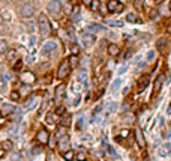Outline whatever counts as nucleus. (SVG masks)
<instances>
[{"label":"nucleus","instance_id":"a878e982","mask_svg":"<svg viewBox=\"0 0 171 161\" xmlns=\"http://www.w3.org/2000/svg\"><path fill=\"white\" fill-rule=\"evenodd\" d=\"M120 86H122V78H116L114 83L111 85V92H117L120 89Z\"/></svg>","mask_w":171,"mask_h":161},{"label":"nucleus","instance_id":"f3484780","mask_svg":"<svg viewBox=\"0 0 171 161\" xmlns=\"http://www.w3.org/2000/svg\"><path fill=\"white\" fill-rule=\"evenodd\" d=\"M77 81H78V83H81L84 87H87V72H86V69H83V71L78 74Z\"/></svg>","mask_w":171,"mask_h":161},{"label":"nucleus","instance_id":"de8ad7c7","mask_svg":"<svg viewBox=\"0 0 171 161\" xmlns=\"http://www.w3.org/2000/svg\"><path fill=\"white\" fill-rule=\"evenodd\" d=\"M83 3H84L86 6H90V3H92V0H83Z\"/></svg>","mask_w":171,"mask_h":161},{"label":"nucleus","instance_id":"20e7f679","mask_svg":"<svg viewBox=\"0 0 171 161\" xmlns=\"http://www.w3.org/2000/svg\"><path fill=\"white\" fill-rule=\"evenodd\" d=\"M21 17H24V18H30V17H33V14H35V6L32 5V3H24L23 6H21Z\"/></svg>","mask_w":171,"mask_h":161},{"label":"nucleus","instance_id":"b1692460","mask_svg":"<svg viewBox=\"0 0 171 161\" xmlns=\"http://www.w3.org/2000/svg\"><path fill=\"white\" fill-rule=\"evenodd\" d=\"M156 47H158V50H161V51H165V50H167V38L158 39V42H156Z\"/></svg>","mask_w":171,"mask_h":161},{"label":"nucleus","instance_id":"603ef678","mask_svg":"<svg viewBox=\"0 0 171 161\" xmlns=\"http://www.w3.org/2000/svg\"><path fill=\"white\" fill-rule=\"evenodd\" d=\"M167 113H168V115H171V102H170V105H168V110H167Z\"/></svg>","mask_w":171,"mask_h":161},{"label":"nucleus","instance_id":"1a4fd4ad","mask_svg":"<svg viewBox=\"0 0 171 161\" xmlns=\"http://www.w3.org/2000/svg\"><path fill=\"white\" fill-rule=\"evenodd\" d=\"M36 140L39 142V143H42V144H45V143H48V140H50V134H48V131L47 129H39L38 131V134H36Z\"/></svg>","mask_w":171,"mask_h":161},{"label":"nucleus","instance_id":"13d9d810","mask_svg":"<svg viewBox=\"0 0 171 161\" xmlns=\"http://www.w3.org/2000/svg\"><path fill=\"white\" fill-rule=\"evenodd\" d=\"M158 2H162V0H158Z\"/></svg>","mask_w":171,"mask_h":161},{"label":"nucleus","instance_id":"ddd939ff","mask_svg":"<svg viewBox=\"0 0 171 161\" xmlns=\"http://www.w3.org/2000/svg\"><path fill=\"white\" fill-rule=\"evenodd\" d=\"M87 32H90V33H102V32H105V27L101 24L93 23V24L87 26Z\"/></svg>","mask_w":171,"mask_h":161},{"label":"nucleus","instance_id":"5fc2aeb1","mask_svg":"<svg viewBox=\"0 0 171 161\" xmlns=\"http://www.w3.org/2000/svg\"><path fill=\"white\" fill-rule=\"evenodd\" d=\"M2 26H3V17L0 15V27H2Z\"/></svg>","mask_w":171,"mask_h":161},{"label":"nucleus","instance_id":"473e14b6","mask_svg":"<svg viewBox=\"0 0 171 161\" xmlns=\"http://www.w3.org/2000/svg\"><path fill=\"white\" fill-rule=\"evenodd\" d=\"M11 149H12V142H9V140L3 142V151H11Z\"/></svg>","mask_w":171,"mask_h":161},{"label":"nucleus","instance_id":"a18cd8bd","mask_svg":"<svg viewBox=\"0 0 171 161\" xmlns=\"http://www.w3.org/2000/svg\"><path fill=\"white\" fill-rule=\"evenodd\" d=\"M78 104H80V95H78L77 98L74 100V102H72V105H78Z\"/></svg>","mask_w":171,"mask_h":161},{"label":"nucleus","instance_id":"37998d69","mask_svg":"<svg viewBox=\"0 0 171 161\" xmlns=\"http://www.w3.org/2000/svg\"><path fill=\"white\" fill-rule=\"evenodd\" d=\"M107 149H108V152H110V155H113V157H117V154H116V151H114V149H113L111 146H108V148H107Z\"/></svg>","mask_w":171,"mask_h":161},{"label":"nucleus","instance_id":"9d476101","mask_svg":"<svg viewBox=\"0 0 171 161\" xmlns=\"http://www.w3.org/2000/svg\"><path fill=\"white\" fill-rule=\"evenodd\" d=\"M56 48H57L56 42L50 41V42H47V44H44V45H42V54H44V56H50V54L54 53Z\"/></svg>","mask_w":171,"mask_h":161},{"label":"nucleus","instance_id":"aec40b11","mask_svg":"<svg viewBox=\"0 0 171 161\" xmlns=\"http://www.w3.org/2000/svg\"><path fill=\"white\" fill-rule=\"evenodd\" d=\"M126 21H129V23H141V18L138 17V14L131 12V14L126 15Z\"/></svg>","mask_w":171,"mask_h":161},{"label":"nucleus","instance_id":"72a5a7b5","mask_svg":"<svg viewBox=\"0 0 171 161\" xmlns=\"http://www.w3.org/2000/svg\"><path fill=\"white\" fill-rule=\"evenodd\" d=\"M11 100H12V101H18V100H20V92H17V90L11 92Z\"/></svg>","mask_w":171,"mask_h":161},{"label":"nucleus","instance_id":"6ab92c4d","mask_svg":"<svg viewBox=\"0 0 171 161\" xmlns=\"http://www.w3.org/2000/svg\"><path fill=\"white\" fill-rule=\"evenodd\" d=\"M162 81H164V77L159 76L156 80H155V85H153V95L159 92V89H161V86H162Z\"/></svg>","mask_w":171,"mask_h":161},{"label":"nucleus","instance_id":"4d7b16f0","mask_svg":"<svg viewBox=\"0 0 171 161\" xmlns=\"http://www.w3.org/2000/svg\"><path fill=\"white\" fill-rule=\"evenodd\" d=\"M12 2H20V0H12Z\"/></svg>","mask_w":171,"mask_h":161},{"label":"nucleus","instance_id":"2eb2a0df","mask_svg":"<svg viewBox=\"0 0 171 161\" xmlns=\"http://www.w3.org/2000/svg\"><path fill=\"white\" fill-rule=\"evenodd\" d=\"M14 111H15V107H14L12 104H3V105H2V110H0V115L8 116V115H12Z\"/></svg>","mask_w":171,"mask_h":161},{"label":"nucleus","instance_id":"49530a36","mask_svg":"<svg viewBox=\"0 0 171 161\" xmlns=\"http://www.w3.org/2000/svg\"><path fill=\"white\" fill-rule=\"evenodd\" d=\"M129 136V131L128 129H123V131H122V137H128Z\"/></svg>","mask_w":171,"mask_h":161},{"label":"nucleus","instance_id":"dca6fc26","mask_svg":"<svg viewBox=\"0 0 171 161\" xmlns=\"http://www.w3.org/2000/svg\"><path fill=\"white\" fill-rule=\"evenodd\" d=\"M63 93H65V85H59L56 87V92H54V100L59 102L63 96Z\"/></svg>","mask_w":171,"mask_h":161},{"label":"nucleus","instance_id":"f03ea898","mask_svg":"<svg viewBox=\"0 0 171 161\" xmlns=\"http://www.w3.org/2000/svg\"><path fill=\"white\" fill-rule=\"evenodd\" d=\"M47 8H48V12L51 14L53 17H59L62 14V5H60L59 0H51Z\"/></svg>","mask_w":171,"mask_h":161},{"label":"nucleus","instance_id":"7c9ffc66","mask_svg":"<svg viewBox=\"0 0 171 161\" xmlns=\"http://www.w3.org/2000/svg\"><path fill=\"white\" fill-rule=\"evenodd\" d=\"M155 56H156V51H155V50H150L149 53H147L146 59L149 60V62H152V60H155Z\"/></svg>","mask_w":171,"mask_h":161},{"label":"nucleus","instance_id":"5701e85b","mask_svg":"<svg viewBox=\"0 0 171 161\" xmlns=\"http://www.w3.org/2000/svg\"><path fill=\"white\" fill-rule=\"evenodd\" d=\"M35 105H36V98H35V96H30L26 101V104H24V109H26V110H30V109H33Z\"/></svg>","mask_w":171,"mask_h":161},{"label":"nucleus","instance_id":"a19ab883","mask_svg":"<svg viewBox=\"0 0 171 161\" xmlns=\"http://www.w3.org/2000/svg\"><path fill=\"white\" fill-rule=\"evenodd\" d=\"M54 115L53 113H50L48 116H47V124H54V118H53Z\"/></svg>","mask_w":171,"mask_h":161},{"label":"nucleus","instance_id":"8fccbe9b","mask_svg":"<svg viewBox=\"0 0 171 161\" xmlns=\"http://www.w3.org/2000/svg\"><path fill=\"white\" fill-rule=\"evenodd\" d=\"M135 6H137V8H141V0H135Z\"/></svg>","mask_w":171,"mask_h":161},{"label":"nucleus","instance_id":"c85d7f7f","mask_svg":"<svg viewBox=\"0 0 171 161\" xmlns=\"http://www.w3.org/2000/svg\"><path fill=\"white\" fill-rule=\"evenodd\" d=\"M6 51H8V44H6V41L0 39V54H3Z\"/></svg>","mask_w":171,"mask_h":161},{"label":"nucleus","instance_id":"2f4dec72","mask_svg":"<svg viewBox=\"0 0 171 161\" xmlns=\"http://www.w3.org/2000/svg\"><path fill=\"white\" fill-rule=\"evenodd\" d=\"M5 87H6V80H5L3 76H0V92H3Z\"/></svg>","mask_w":171,"mask_h":161},{"label":"nucleus","instance_id":"6e6552de","mask_svg":"<svg viewBox=\"0 0 171 161\" xmlns=\"http://www.w3.org/2000/svg\"><path fill=\"white\" fill-rule=\"evenodd\" d=\"M149 81H150V77L147 76V74H144L143 77H140V80H138V83H137V92H138V93L143 92L146 87H147Z\"/></svg>","mask_w":171,"mask_h":161},{"label":"nucleus","instance_id":"ea45409f","mask_svg":"<svg viewBox=\"0 0 171 161\" xmlns=\"http://www.w3.org/2000/svg\"><path fill=\"white\" fill-rule=\"evenodd\" d=\"M71 50H72V54H75V56H77L78 53H80V48H78V47L75 45V44H74V45L71 47Z\"/></svg>","mask_w":171,"mask_h":161},{"label":"nucleus","instance_id":"e433bc0d","mask_svg":"<svg viewBox=\"0 0 171 161\" xmlns=\"http://www.w3.org/2000/svg\"><path fill=\"white\" fill-rule=\"evenodd\" d=\"M80 20V9L75 8L74 9V21H78Z\"/></svg>","mask_w":171,"mask_h":161},{"label":"nucleus","instance_id":"4be33fe9","mask_svg":"<svg viewBox=\"0 0 171 161\" xmlns=\"http://www.w3.org/2000/svg\"><path fill=\"white\" fill-rule=\"evenodd\" d=\"M105 24L111 27H123V21L120 20H105Z\"/></svg>","mask_w":171,"mask_h":161},{"label":"nucleus","instance_id":"9b49d317","mask_svg":"<svg viewBox=\"0 0 171 161\" xmlns=\"http://www.w3.org/2000/svg\"><path fill=\"white\" fill-rule=\"evenodd\" d=\"M69 146H71V142H69V137L68 136H62L59 139V149L62 152H66L69 151Z\"/></svg>","mask_w":171,"mask_h":161},{"label":"nucleus","instance_id":"6e6d98bb","mask_svg":"<svg viewBox=\"0 0 171 161\" xmlns=\"http://www.w3.org/2000/svg\"><path fill=\"white\" fill-rule=\"evenodd\" d=\"M168 8H170V11H171V0H170V5H168Z\"/></svg>","mask_w":171,"mask_h":161},{"label":"nucleus","instance_id":"4468645a","mask_svg":"<svg viewBox=\"0 0 171 161\" xmlns=\"http://www.w3.org/2000/svg\"><path fill=\"white\" fill-rule=\"evenodd\" d=\"M170 154H171V143L162 144V146L158 149V155H159V157H168Z\"/></svg>","mask_w":171,"mask_h":161},{"label":"nucleus","instance_id":"423d86ee","mask_svg":"<svg viewBox=\"0 0 171 161\" xmlns=\"http://www.w3.org/2000/svg\"><path fill=\"white\" fill-rule=\"evenodd\" d=\"M20 80L24 83V85H32L36 81V77H35L33 72H30V71H26V72H23L21 76H20Z\"/></svg>","mask_w":171,"mask_h":161},{"label":"nucleus","instance_id":"58836bf2","mask_svg":"<svg viewBox=\"0 0 171 161\" xmlns=\"http://www.w3.org/2000/svg\"><path fill=\"white\" fill-rule=\"evenodd\" d=\"M149 17L152 18V20H155V18L158 17V11H156V9H152V11H150V14H149Z\"/></svg>","mask_w":171,"mask_h":161},{"label":"nucleus","instance_id":"3c124183","mask_svg":"<svg viewBox=\"0 0 171 161\" xmlns=\"http://www.w3.org/2000/svg\"><path fill=\"white\" fill-rule=\"evenodd\" d=\"M41 152V148H35L33 149V154H39Z\"/></svg>","mask_w":171,"mask_h":161},{"label":"nucleus","instance_id":"7ed1b4c3","mask_svg":"<svg viewBox=\"0 0 171 161\" xmlns=\"http://www.w3.org/2000/svg\"><path fill=\"white\" fill-rule=\"evenodd\" d=\"M123 8H125V6L120 3L119 0H110V2L107 3V9H108L110 12H113V14H119V12H122Z\"/></svg>","mask_w":171,"mask_h":161},{"label":"nucleus","instance_id":"864d4df0","mask_svg":"<svg viewBox=\"0 0 171 161\" xmlns=\"http://www.w3.org/2000/svg\"><path fill=\"white\" fill-rule=\"evenodd\" d=\"M3 155H5V151H3V149H0V158H2Z\"/></svg>","mask_w":171,"mask_h":161},{"label":"nucleus","instance_id":"79ce46f5","mask_svg":"<svg viewBox=\"0 0 171 161\" xmlns=\"http://www.w3.org/2000/svg\"><path fill=\"white\" fill-rule=\"evenodd\" d=\"M21 65H23V63H21L20 60H17V63L14 65V69H15V71H20V69H21Z\"/></svg>","mask_w":171,"mask_h":161},{"label":"nucleus","instance_id":"09e8293b","mask_svg":"<svg viewBox=\"0 0 171 161\" xmlns=\"http://www.w3.org/2000/svg\"><path fill=\"white\" fill-rule=\"evenodd\" d=\"M63 111H65V109H63V107H59V109H57V115H62Z\"/></svg>","mask_w":171,"mask_h":161},{"label":"nucleus","instance_id":"0eeeda50","mask_svg":"<svg viewBox=\"0 0 171 161\" xmlns=\"http://www.w3.org/2000/svg\"><path fill=\"white\" fill-rule=\"evenodd\" d=\"M81 41L84 44V47H90V45H93L95 41H96V38H95L93 33H90V32H84V33L81 35Z\"/></svg>","mask_w":171,"mask_h":161},{"label":"nucleus","instance_id":"4c0bfd02","mask_svg":"<svg viewBox=\"0 0 171 161\" xmlns=\"http://www.w3.org/2000/svg\"><path fill=\"white\" fill-rule=\"evenodd\" d=\"M80 161H86L87 160V155H86V152H78V157H77Z\"/></svg>","mask_w":171,"mask_h":161},{"label":"nucleus","instance_id":"c9c22d12","mask_svg":"<svg viewBox=\"0 0 171 161\" xmlns=\"http://www.w3.org/2000/svg\"><path fill=\"white\" fill-rule=\"evenodd\" d=\"M99 6V0H92V3H90V9L92 11H96Z\"/></svg>","mask_w":171,"mask_h":161},{"label":"nucleus","instance_id":"f257e3e1","mask_svg":"<svg viewBox=\"0 0 171 161\" xmlns=\"http://www.w3.org/2000/svg\"><path fill=\"white\" fill-rule=\"evenodd\" d=\"M38 26H39V32H41L42 36H48V35H50L51 26H50V21H48L47 15H44V14L39 15V18H38Z\"/></svg>","mask_w":171,"mask_h":161},{"label":"nucleus","instance_id":"393cba45","mask_svg":"<svg viewBox=\"0 0 171 161\" xmlns=\"http://www.w3.org/2000/svg\"><path fill=\"white\" fill-rule=\"evenodd\" d=\"M6 57H8L9 62H15V59H17V51L15 50H8L6 51Z\"/></svg>","mask_w":171,"mask_h":161},{"label":"nucleus","instance_id":"412c9836","mask_svg":"<svg viewBox=\"0 0 171 161\" xmlns=\"http://www.w3.org/2000/svg\"><path fill=\"white\" fill-rule=\"evenodd\" d=\"M119 53H120V50L116 44H110L108 45V54L110 56H119Z\"/></svg>","mask_w":171,"mask_h":161},{"label":"nucleus","instance_id":"a211bd4d","mask_svg":"<svg viewBox=\"0 0 171 161\" xmlns=\"http://www.w3.org/2000/svg\"><path fill=\"white\" fill-rule=\"evenodd\" d=\"M116 109H117V104H116V102H110V104L105 107V118H110Z\"/></svg>","mask_w":171,"mask_h":161},{"label":"nucleus","instance_id":"f704fd0d","mask_svg":"<svg viewBox=\"0 0 171 161\" xmlns=\"http://www.w3.org/2000/svg\"><path fill=\"white\" fill-rule=\"evenodd\" d=\"M71 124V116H66V118L62 119V127H69Z\"/></svg>","mask_w":171,"mask_h":161},{"label":"nucleus","instance_id":"c756f323","mask_svg":"<svg viewBox=\"0 0 171 161\" xmlns=\"http://www.w3.org/2000/svg\"><path fill=\"white\" fill-rule=\"evenodd\" d=\"M84 122H86V118H84V116H80V119L77 120V129H83Z\"/></svg>","mask_w":171,"mask_h":161},{"label":"nucleus","instance_id":"cd10ccee","mask_svg":"<svg viewBox=\"0 0 171 161\" xmlns=\"http://www.w3.org/2000/svg\"><path fill=\"white\" fill-rule=\"evenodd\" d=\"M68 62H69V66L72 68V66H75V65L78 63V57L75 56V54H72V56H71V57L68 59Z\"/></svg>","mask_w":171,"mask_h":161},{"label":"nucleus","instance_id":"bb28decb","mask_svg":"<svg viewBox=\"0 0 171 161\" xmlns=\"http://www.w3.org/2000/svg\"><path fill=\"white\" fill-rule=\"evenodd\" d=\"M74 157H75V154L72 152V151H66V152L63 154V158L66 161H72L74 160Z\"/></svg>","mask_w":171,"mask_h":161},{"label":"nucleus","instance_id":"f8f14e48","mask_svg":"<svg viewBox=\"0 0 171 161\" xmlns=\"http://www.w3.org/2000/svg\"><path fill=\"white\" fill-rule=\"evenodd\" d=\"M135 140H137V143L140 148H146V139H144V134H143V131L141 129H135Z\"/></svg>","mask_w":171,"mask_h":161},{"label":"nucleus","instance_id":"c03bdc74","mask_svg":"<svg viewBox=\"0 0 171 161\" xmlns=\"http://www.w3.org/2000/svg\"><path fill=\"white\" fill-rule=\"evenodd\" d=\"M126 69H128V66H122V68L119 69V74H125V72H126Z\"/></svg>","mask_w":171,"mask_h":161},{"label":"nucleus","instance_id":"39448f33","mask_svg":"<svg viewBox=\"0 0 171 161\" xmlns=\"http://www.w3.org/2000/svg\"><path fill=\"white\" fill-rule=\"evenodd\" d=\"M69 72H71L69 62H68V60H63V62L60 63V66H59V71H57V77H59V78H65V77L68 76Z\"/></svg>","mask_w":171,"mask_h":161}]
</instances>
